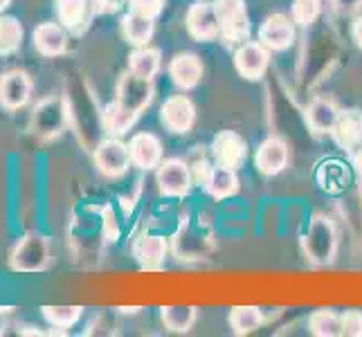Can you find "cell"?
<instances>
[{
	"label": "cell",
	"mask_w": 362,
	"mask_h": 337,
	"mask_svg": "<svg viewBox=\"0 0 362 337\" xmlns=\"http://www.w3.org/2000/svg\"><path fill=\"white\" fill-rule=\"evenodd\" d=\"M133 254L137 266L146 272H158L162 270L169 254V243L165 241V236L160 234H144L135 241Z\"/></svg>",
	"instance_id": "ffe728a7"
},
{
	"label": "cell",
	"mask_w": 362,
	"mask_h": 337,
	"mask_svg": "<svg viewBox=\"0 0 362 337\" xmlns=\"http://www.w3.org/2000/svg\"><path fill=\"white\" fill-rule=\"evenodd\" d=\"M93 162L97 171L108 180H119L129 173L131 165V153L129 144L122 142V137L106 135L102 142H97L93 148Z\"/></svg>",
	"instance_id": "5b68a950"
},
{
	"label": "cell",
	"mask_w": 362,
	"mask_h": 337,
	"mask_svg": "<svg viewBox=\"0 0 362 337\" xmlns=\"http://www.w3.org/2000/svg\"><path fill=\"white\" fill-rule=\"evenodd\" d=\"M70 32L59 20H45L39 23L32 32L34 49L45 59H57L68 52Z\"/></svg>",
	"instance_id": "d6986e66"
},
{
	"label": "cell",
	"mask_w": 362,
	"mask_h": 337,
	"mask_svg": "<svg viewBox=\"0 0 362 337\" xmlns=\"http://www.w3.org/2000/svg\"><path fill=\"white\" fill-rule=\"evenodd\" d=\"M340 106L333 102L331 97H313L308 102L306 110H304V119H306V126H308V133L313 137H327L333 133V126L335 122L340 117Z\"/></svg>",
	"instance_id": "e0dca14e"
},
{
	"label": "cell",
	"mask_w": 362,
	"mask_h": 337,
	"mask_svg": "<svg viewBox=\"0 0 362 337\" xmlns=\"http://www.w3.org/2000/svg\"><path fill=\"white\" fill-rule=\"evenodd\" d=\"M342 335L362 337V310H344L342 313Z\"/></svg>",
	"instance_id": "d590c367"
},
{
	"label": "cell",
	"mask_w": 362,
	"mask_h": 337,
	"mask_svg": "<svg viewBox=\"0 0 362 337\" xmlns=\"http://www.w3.org/2000/svg\"><path fill=\"white\" fill-rule=\"evenodd\" d=\"M129 70L135 72L137 77L156 79L158 72L162 70V54H160V49L151 47V45L133 47L131 54H129Z\"/></svg>",
	"instance_id": "d4e9b609"
},
{
	"label": "cell",
	"mask_w": 362,
	"mask_h": 337,
	"mask_svg": "<svg viewBox=\"0 0 362 337\" xmlns=\"http://www.w3.org/2000/svg\"><path fill=\"white\" fill-rule=\"evenodd\" d=\"M185 28L189 36L198 43H211L218 41L221 23H218V11L216 3H207V0H196V3L187 9L185 16Z\"/></svg>",
	"instance_id": "30bf717a"
},
{
	"label": "cell",
	"mask_w": 362,
	"mask_h": 337,
	"mask_svg": "<svg viewBox=\"0 0 362 337\" xmlns=\"http://www.w3.org/2000/svg\"><path fill=\"white\" fill-rule=\"evenodd\" d=\"M34 95V81L30 72L11 68L0 74V108L7 112H16L30 104Z\"/></svg>",
	"instance_id": "9c48e42d"
},
{
	"label": "cell",
	"mask_w": 362,
	"mask_h": 337,
	"mask_svg": "<svg viewBox=\"0 0 362 337\" xmlns=\"http://www.w3.org/2000/svg\"><path fill=\"white\" fill-rule=\"evenodd\" d=\"M324 11V0H293L291 5V18L297 28L308 30L320 20Z\"/></svg>",
	"instance_id": "1f68e13d"
},
{
	"label": "cell",
	"mask_w": 362,
	"mask_h": 337,
	"mask_svg": "<svg viewBox=\"0 0 362 337\" xmlns=\"http://www.w3.org/2000/svg\"><path fill=\"white\" fill-rule=\"evenodd\" d=\"M270 49L261 41H245L234 49V70L245 81H261L270 68Z\"/></svg>",
	"instance_id": "7c38bea8"
},
{
	"label": "cell",
	"mask_w": 362,
	"mask_h": 337,
	"mask_svg": "<svg viewBox=\"0 0 362 337\" xmlns=\"http://www.w3.org/2000/svg\"><path fill=\"white\" fill-rule=\"evenodd\" d=\"M43 319L52 329H72L83 315V306H43L41 308Z\"/></svg>",
	"instance_id": "4dcf8cb0"
},
{
	"label": "cell",
	"mask_w": 362,
	"mask_h": 337,
	"mask_svg": "<svg viewBox=\"0 0 362 337\" xmlns=\"http://www.w3.org/2000/svg\"><path fill=\"white\" fill-rule=\"evenodd\" d=\"M119 32L122 39L133 47L148 45L156 34V20L142 14H135V11H129V14H124L119 18Z\"/></svg>",
	"instance_id": "7402d4cb"
},
{
	"label": "cell",
	"mask_w": 362,
	"mask_h": 337,
	"mask_svg": "<svg viewBox=\"0 0 362 337\" xmlns=\"http://www.w3.org/2000/svg\"><path fill=\"white\" fill-rule=\"evenodd\" d=\"M329 5L340 16H358L362 11V0H329Z\"/></svg>",
	"instance_id": "74e56055"
},
{
	"label": "cell",
	"mask_w": 362,
	"mask_h": 337,
	"mask_svg": "<svg viewBox=\"0 0 362 337\" xmlns=\"http://www.w3.org/2000/svg\"><path fill=\"white\" fill-rule=\"evenodd\" d=\"M304 259L313 268H329L340 252V232L327 214H313L302 236Z\"/></svg>",
	"instance_id": "6da1fadb"
},
{
	"label": "cell",
	"mask_w": 362,
	"mask_h": 337,
	"mask_svg": "<svg viewBox=\"0 0 362 337\" xmlns=\"http://www.w3.org/2000/svg\"><path fill=\"white\" fill-rule=\"evenodd\" d=\"M308 333L315 337L342 335V315L331 308H320L308 315Z\"/></svg>",
	"instance_id": "f1b7e54d"
},
{
	"label": "cell",
	"mask_w": 362,
	"mask_h": 337,
	"mask_svg": "<svg viewBox=\"0 0 362 337\" xmlns=\"http://www.w3.org/2000/svg\"><path fill=\"white\" fill-rule=\"evenodd\" d=\"M70 126V112L66 97L49 95L41 99L32 115V131L39 140H52Z\"/></svg>",
	"instance_id": "277c9868"
},
{
	"label": "cell",
	"mask_w": 362,
	"mask_h": 337,
	"mask_svg": "<svg viewBox=\"0 0 362 337\" xmlns=\"http://www.w3.org/2000/svg\"><path fill=\"white\" fill-rule=\"evenodd\" d=\"M207 3H216V0H207Z\"/></svg>",
	"instance_id": "7bdbcfd3"
},
{
	"label": "cell",
	"mask_w": 362,
	"mask_h": 337,
	"mask_svg": "<svg viewBox=\"0 0 362 337\" xmlns=\"http://www.w3.org/2000/svg\"><path fill=\"white\" fill-rule=\"evenodd\" d=\"M102 234H104L106 243H117L119 236H122V227H119L117 214H115V209L110 207V205H106L102 209Z\"/></svg>",
	"instance_id": "e575fe53"
},
{
	"label": "cell",
	"mask_w": 362,
	"mask_h": 337,
	"mask_svg": "<svg viewBox=\"0 0 362 337\" xmlns=\"http://www.w3.org/2000/svg\"><path fill=\"white\" fill-rule=\"evenodd\" d=\"M291 165V146L279 135H270L257 146L255 151V167L261 176L274 178Z\"/></svg>",
	"instance_id": "4fadbf2b"
},
{
	"label": "cell",
	"mask_w": 362,
	"mask_h": 337,
	"mask_svg": "<svg viewBox=\"0 0 362 337\" xmlns=\"http://www.w3.org/2000/svg\"><path fill=\"white\" fill-rule=\"evenodd\" d=\"M9 5H11V0H0V14H3V11H5Z\"/></svg>",
	"instance_id": "b9f144b4"
},
{
	"label": "cell",
	"mask_w": 362,
	"mask_h": 337,
	"mask_svg": "<svg viewBox=\"0 0 362 337\" xmlns=\"http://www.w3.org/2000/svg\"><path fill=\"white\" fill-rule=\"evenodd\" d=\"M201 146H196V151L192 153V158L187 160L189 162V169H192V176H194V184H205V180L209 178L211 169H214V160L211 155H205L203 151H198Z\"/></svg>",
	"instance_id": "d6a6232c"
},
{
	"label": "cell",
	"mask_w": 362,
	"mask_h": 337,
	"mask_svg": "<svg viewBox=\"0 0 362 337\" xmlns=\"http://www.w3.org/2000/svg\"><path fill=\"white\" fill-rule=\"evenodd\" d=\"M198 319L196 306H162L160 308V321L169 333H189Z\"/></svg>",
	"instance_id": "484cf974"
},
{
	"label": "cell",
	"mask_w": 362,
	"mask_h": 337,
	"mask_svg": "<svg viewBox=\"0 0 362 337\" xmlns=\"http://www.w3.org/2000/svg\"><path fill=\"white\" fill-rule=\"evenodd\" d=\"M297 36V25L286 14H270L257 30V41L264 43L270 52H286L291 49Z\"/></svg>",
	"instance_id": "5bb4252c"
},
{
	"label": "cell",
	"mask_w": 362,
	"mask_h": 337,
	"mask_svg": "<svg viewBox=\"0 0 362 337\" xmlns=\"http://www.w3.org/2000/svg\"><path fill=\"white\" fill-rule=\"evenodd\" d=\"M127 0H93V9L95 16H110V14H119V11L127 7Z\"/></svg>",
	"instance_id": "8d00e7d4"
},
{
	"label": "cell",
	"mask_w": 362,
	"mask_h": 337,
	"mask_svg": "<svg viewBox=\"0 0 362 337\" xmlns=\"http://www.w3.org/2000/svg\"><path fill=\"white\" fill-rule=\"evenodd\" d=\"M198 110L192 97L187 95H171L160 106V124L173 135H187L196 126Z\"/></svg>",
	"instance_id": "ba28073f"
},
{
	"label": "cell",
	"mask_w": 362,
	"mask_h": 337,
	"mask_svg": "<svg viewBox=\"0 0 362 337\" xmlns=\"http://www.w3.org/2000/svg\"><path fill=\"white\" fill-rule=\"evenodd\" d=\"M52 264V245L49 239L39 232H30L21 236L9 252V268L21 274L45 272Z\"/></svg>",
	"instance_id": "7a4b0ae2"
},
{
	"label": "cell",
	"mask_w": 362,
	"mask_h": 337,
	"mask_svg": "<svg viewBox=\"0 0 362 337\" xmlns=\"http://www.w3.org/2000/svg\"><path fill=\"white\" fill-rule=\"evenodd\" d=\"M127 3H129V9L135 11V14L158 20L162 16V11H165L167 0H127Z\"/></svg>",
	"instance_id": "836d02e7"
},
{
	"label": "cell",
	"mask_w": 362,
	"mask_h": 337,
	"mask_svg": "<svg viewBox=\"0 0 362 337\" xmlns=\"http://www.w3.org/2000/svg\"><path fill=\"white\" fill-rule=\"evenodd\" d=\"M137 119H140V117H137L135 112L124 108L117 99H113L110 104H106L102 108V112H99V124H102V131L106 135H115V137H122L124 133H129L135 126Z\"/></svg>",
	"instance_id": "603a6c76"
},
{
	"label": "cell",
	"mask_w": 362,
	"mask_h": 337,
	"mask_svg": "<svg viewBox=\"0 0 362 337\" xmlns=\"http://www.w3.org/2000/svg\"><path fill=\"white\" fill-rule=\"evenodd\" d=\"M315 180L322 191L342 194L349 182V173L340 160H324L315 171Z\"/></svg>",
	"instance_id": "4316f807"
},
{
	"label": "cell",
	"mask_w": 362,
	"mask_h": 337,
	"mask_svg": "<svg viewBox=\"0 0 362 337\" xmlns=\"http://www.w3.org/2000/svg\"><path fill=\"white\" fill-rule=\"evenodd\" d=\"M203 189L211 198H214V201H226V198L236 196V194H239V189H241L239 171L214 165V169H211V173H209V178L203 184Z\"/></svg>",
	"instance_id": "cb8c5ba5"
},
{
	"label": "cell",
	"mask_w": 362,
	"mask_h": 337,
	"mask_svg": "<svg viewBox=\"0 0 362 337\" xmlns=\"http://www.w3.org/2000/svg\"><path fill=\"white\" fill-rule=\"evenodd\" d=\"M156 184L160 196L165 198H185L194 187V176L189 162L182 158H167L156 169Z\"/></svg>",
	"instance_id": "52a82bcc"
},
{
	"label": "cell",
	"mask_w": 362,
	"mask_h": 337,
	"mask_svg": "<svg viewBox=\"0 0 362 337\" xmlns=\"http://www.w3.org/2000/svg\"><path fill=\"white\" fill-rule=\"evenodd\" d=\"M216 11H218V41L226 47H239L245 41H250V16L245 9V0H216Z\"/></svg>",
	"instance_id": "3957f363"
},
{
	"label": "cell",
	"mask_w": 362,
	"mask_h": 337,
	"mask_svg": "<svg viewBox=\"0 0 362 337\" xmlns=\"http://www.w3.org/2000/svg\"><path fill=\"white\" fill-rule=\"evenodd\" d=\"M333 142L344 153L354 151L358 144H362V110L358 108H344L340 110V117L333 126Z\"/></svg>",
	"instance_id": "44dd1931"
},
{
	"label": "cell",
	"mask_w": 362,
	"mask_h": 337,
	"mask_svg": "<svg viewBox=\"0 0 362 337\" xmlns=\"http://www.w3.org/2000/svg\"><path fill=\"white\" fill-rule=\"evenodd\" d=\"M23 45V25L16 16H0V57L18 52Z\"/></svg>",
	"instance_id": "f546056e"
},
{
	"label": "cell",
	"mask_w": 362,
	"mask_h": 337,
	"mask_svg": "<svg viewBox=\"0 0 362 337\" xmlns=\"http://www.w3.org/2000/svg\"><path fill=\"white\" fill-rule=\"evenodd\" d=\"M54 14L70 36H83L93 25V0H54Z\"/></svg>",
	"instance_id": "2e32d148"
},
{
	"label": "cell",
	"mask_w": 362,
	"mask_h": 337,
	"mask_svg": "<svg viewBox=\"0 0 362 337\" xmlns=\"http://www.w3.org/2000/svg\"><path fill=\"white\" fill-rule=\"evenodd\" d=\"M209 155L214 160V165L239 171L247 160V142L243 140V135H239L236 131H230V129L218 131L211 137Z\"/></svg>",
	"instance_id": "8fae6325"
},
{
	"label": "cell",
	"mask_w": 362,
	"mask_h": 337,
	"mask_svg": "<svg viewBox=\"0 0 362 337\" xmlns=\"http://www.w3.org/2000/svg\"><path fill=\"white\" fill-rule=\"evenodd\" d=\"M346 155H349V162H351V167L362 176V144H358L354 151H349Z\"/></svg>",
	"instance_id": "ab89813d"
},
{
	"label": "cell",
	"mask_w": 362,
	"mask_h": 337,
	"mask_svg": "<svg viewBox=\"0 0 362 337\" xmlns=\"http://www.w3.org/2000/svg\"><path fill=\"white\" fill-rule=\"evenodd\" d=\"M351 39L362 49V14L354 16V23H351Z\"/></svg>",
	"instance_id": "f35d334b"
},
{
	"label": "cell",
	"mask_w": 362,
	"mask_h": 337,
	"mask_svg": "<svg viewBox=\"0 0 362 337\" xmlns=\"http://www.w3.org/2000/svg\"><path fill=\"white\" fill-rule=\"evenodd\" d=\"M153 97H156L153 79L137 77L131 70L124 72L115 83V99L127 110L135 112L137 117L153 104Z\"/></svg>",
	"instance_id": "8992f818"
},
{
	"label": "cell",
	"mask_w": 362,
	"mask_h": 337,
	"mask_svg": "<svg viewBox=\"0 0 362 337\" xmlns=\"http://www.w3.org/2000/svg\"><path fill=\"white\" fill-rule=\"evenodd\" d=\"M264 319H266L264 310H261L259 306H234L228 315L232 333L239 335V337L259 331L261 326H264Z\"/></svg>",
	"instance_id": "83f0119b"
},
{
	"label": "cell",
	"mask_w": 362,
	"mask_h": 337,
	"mask_svg": "<svg viewBox=\"0 0 362 337\" xmlns=\"http://www.w3.org/2000/svg\"><path fill=\"white\" fill-rule=\"evenodd\" d=\"M18 333H21V335H47L45 331H39L36 326H21Z\"/></svg>",
	"instance_id": "60d3db41"
},
{
	"label": "cell",
	"mask_w": 362,
	"mask_h": 337,
	"mask_svg": "<svg viewBox=\"0 0 362 337\" xmlns=\"http://www.w3.org/2000/svg\"><path fill=\"white\" fill-rule=\"evenodd\" d=\"M167 72L171 77V83L176 85V88H180L182 93H189L201 85L205 66L196 52H176L169 59Z\"/></svg>",
	"instance_id": "9a60e30c"
},
{
	"label": "cell",
	"mask_w": 362,
	"mask_h": 337,
	"mask_svg": "<svg viewBox=\"0 0 362 337\" xmlns=\"http://www.w3.org/2000/svg\"><path fill=\"white\" fill-rule=\"evenodd\" d=\"M131 165L140 171H153L165 160V146L156 133H135L129 140Z\"/></svg>",
	"instance_id": "ac0fdd59"
}]
</instances>
